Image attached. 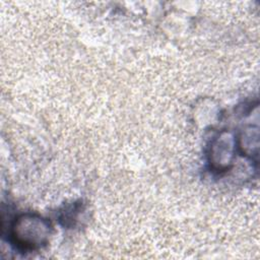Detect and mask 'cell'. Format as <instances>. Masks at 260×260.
<instances>
[{
	"instance_id": "obj_1",
	"label": "cell",
	"mask_w": 260,
	"mask_h": 260,
	"mask_svg": "<svg viewBox=\"0 0 260 260\" xmlns=\"http://www.w3.org/2000/svg\"><path fill=\"white\" fill-rule=\"evenodd\" d=\"M50 222L36 213L19 215L11 228V237L15 244L24 249H38L45 246L51 236Z\"/></svg>"
},
{
	"instance_id": "obj_2",
	"label": "cell",
	"mask_w": 260,
	"mask_h": 260,
	"mask_svg": "<svg viewBox=\"0 0 260 260\" xmlns=\"http://www.w3.org/2000/svg\"><path fill=\"white\" fill-rule=\"evenodd\" d=\"M236 140L232 132L221 131L211 142L209 161L216 171L228 170L235 157Z\"/></svg>"
},
{
	"instance_id": "obj_3",
	"label": "cell",
	"mask_w": 260,
	"mask_h": 260,
	"mask_svg": "<svg viewBox=\"0 0 260 260\" xmlns=\"http://www.w3.org/2000/svg\"><path fill=\"white\" fill-rule=\"evenodd\" d=\"M240 145L247 155L256 154L258 150V129L248 127L240 138Z\"/></svg>"
}]
</instances>
